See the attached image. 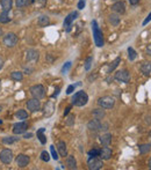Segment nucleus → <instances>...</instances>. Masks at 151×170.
<instances>
[{"instance_id":"nucleus-1","label":"nucleus","mask_w":151,"mask_h":170,"mask_svg":"<svg viewBox=\"0 0 151 170\" xmlns=\"http://www.w3.org/2000/svg\"><path fill=\"white\" fill-rule=\"evenodd\" d=\"M92 29H93V36H94L95 45H97L98 48L104 46V43H105V41H104V35H102V31L100 30L98 23H97L95 20L92 21Z\"/></svg>"},{"instance_id":"nucleus-2","label":"nucleus","mask_w":151,"mask_h":170,"mask_svg":"<svg viewBox=\"0 0 151 170\" xmlns=\"http://www.w3.org/2000/svg\"><path fill=\"white\" fill-rule=\"evenodd\" d=\"M87 102H88V95L84 90L77 91L72 96V104L76 107H84L87 104Z\"/></svg>"},{"instance_id":"nucleus-3","label":"nucleus","mask_w":151,"mask_h":170,"mask_svg":"<svg viewBox=\"0 0 151 170\" xmlns=\"http://www.w3.org/2000/svg\"><path fill=\"white\" fill-rule=\"evenodd\" d=\"M29 91H30V95L34 97V98H37V100H42L45 96V89L42 85L31 86Z\"/></svg>"},{"instance_id":"nucleus-4","label":"nucleus","mask_w":151,"mask_h":170,"mask_svg":"<svg viewBox=\"0 0 151 170\" xmlns=\"http://www.w3.org/2000/svg\"><path fill=\"white\" fill-rule=\"evenodd\" d=\"M98 104L102 109H112L115 105V98L112 96H102L98 100Z\"/></svg>"},{"instance_id":"nucleus-5","label":"nucleus","mask_w":151,"mask_h":170,"mask_svg":"<svg viewBox=\"0 0 151 170\" xmlns=\"http://www.w3.org/2000/svg\"><path fill=\"white\" fill-rule=\"evenodd\" d=\"M87 165H88V169L91 170H99L102 168L104 162H102V159H99L98 156H90L87 161Z\"/></svg>"},{"instance_id":"nucleus-6","label":"nucleus","mask_w":151,"mask_h":170,"mask_svg":"<svg viewBox=\"0 0 151 170\" xmlns=\"http://www.w3.org/2000/svg\"><path fill=\"white\" fill-rule=\"evenodd\" d=\"M13 152L11 149H2L0 152V161L4 163V164H11V162L13 161Z\"/></svg>"},{"instance_id":"nucleus-7","label":"nucleus","mask_w":151,"mask_h":170,"mask_svg":"<svg viewBox=\"0 0 151 170\" xmlns=\"http://www.w3.org/2000/svg\"><path fill=\"white\" fill-rule=\"evenodd\" d=\"M4 44L7 48H14L18 44V36L14 32H8L4 36Z\"/></svg>"},{"instance_id":"nucleus-8","label":"nucleus","mask_w":151,"mask_h":170,"mask_svg":"<svg viewBox=\"0 0 151 170\" xmlns=\"http://www.w3.org/2000/svg\"><path fill=\"white\" fill-rule=\"evenodd\" d=\"M15 162H16V165L19 168H26L30 162V159L28 155L26 154H19L15 159Z\"/></svg>"},{"instance_id":"nucleus-9","label":"nucleus","mask_w":151,"mask_h":170,"mask_svg":"<svg viewBox=\"0 0 151 170\" xmlns=\"http://www.w3.org/2000/svg\"><path fill=\"white\" fill-rule=\"evenodd\" d=\"M115 80L120 82H124V83H128L130 81V74L127 70H122L115 73Z\"/></svg>"},{"instance_id":"nucleus-10","label":"nucleus","mask_w":151,"mask_h":170,"mask_svg":"<svg viewBox=\"0 0 151 170\" xmlns=\"http://www.w3.org/2000/svg\"><path fill=\"white\" fill-rule=\"evenodd\" d=\"M27 109L30 111V112H36L41 109V102H40V100L37 98H31V100H28V102H27Z\"/></svg>"},{"instance_id":"nucleus-11","label":"nucleus","mask_w":151,"mask_h":170,"mask_svg":"<svg viewBox=\"0 0 151 170\" xmlns=\"http://www.w3.org/2000/svg\"><path fill=\"white\" fill-rule=\"evenodd\" d=\"M112 11H113L114 13H116V14H124L126 13V4H124V1H116L115 4L112 5Z\"/></svg>"},{"instance_id":"nucleus-12","label":"nucleus","mask_w":151,"mask_h":170,"mask_svg":"<svg viewBox=\"0 0 151 170\" xmlns=\"http://www.w3.org/2000/svg\"><path fill=\"white\" fill-rule=\"evenodd\" d=\"M28 128V123L27 122H21V123H16L13 126V133L14 134H22L27 131Z\"/></svg>"},{"instance_id":"nucleus-13","label":"nucleus","mask_w":151,"mask_h":170,"mask_svg":"<svg viewBox=\"0 0 151 170\" xmlns=\"http://www.w3.org/2000/svg\"><path fill=\"white\" fill-rule=\"evenodd\" d=\"M77 16H78V13H77V12H71V13L65 17V20H64V23H63V24H64V27L66 28V31H70V29H71L70 27H71L72 22L77 19Z\"/></svg>"},{"instance_id":"nucleus-14","label":"nucleus","mask_w":151,"mask_h":170,"mask_svg":"<svg viewBox=\"0 0 151 170\" xmlns=\"http://www.w3.org/2000/svg\"><path fill=\"white\" fill-rule=\"evenodd\" d=\"M87 128L90 131H93V132H98L101 130V122L97 118L92 119L87 123Z\"/></svg>"},{"instance_id":"nucleus-15","label":"nucleus","mask_w":151,"mask_h":170,"mask_svg":"<svg viewBox=\"0 0 151 170\" xmlns=\"http://www.w3.org/2000/svg\"><path fill=\"white\" fill-rule=\"evenodd\" d=\"M99 156H100V159H102V160H109L111 157H112V149L109 147H102L100 149V153H99Z\"/></svg>"},{"instance_id":"nucleus-16","label":"nucleus","mask_w":151,"mask_h":170,"mask_svg":"<svg viewBox=\"0 0 151 170\" xmlns=\"http://www.w3.org/2000/svg\"><path fill=\"white\" fill-rule=\"evenodd\" d=\"M40 58L38 51L34 50V49H29L27 51V61H37Z\"/></svg>"},{"instance_id":"nucleus-17","label":"nucleus","mask_w":151,"mask_h":170,"mask_svg":"<svg viewBox=\"0 0 151 170\" xmlns=\"http://www.w3.org/2000/svg\"><path fill=\"white\" fill-rule=\"evenodd\" d=\"M57 150H58V153H59V155H60V156H63V157L68 156V149H66V144H65L64 141H58V144H57Z\"/></svg>"},{"instance_id":"nucleus-18","label":"nucleus","mask_w":151,"mask_h":170,"mask_svg":"<svg viewBox=\"0 0 151 170\" xmlns=\"http://www.w3.org/2000/svg\"><path fill=\"white\" fill-rule=\"evenodd\" d=\"M0 5L2 7V11L9 12L13 7V0H0Z\"/></svg>"},{"instance_id":"nucleus-19","label":"nucleus","mask_w":151,"mask_h":170,"mask_svg":"<svg viewBox=\"0 0 151 170\" xmlns=\"http://www.w3.org/2000/svg\"><path fill=\"white\" fill-rule=\"evenodd\" d=\"M66 167L69 169H76L77 168V161H76L73 155H69L66 157Z\"/></svg>"},{"instance_id":"nucleus-20","label":"nucleus","mask_w":151,"mask_h":170,"mask_svg":"<svg viewBox=\"0 0 151 170\" xmlns=\"http://www.w3.org/2000/svg\"><path fill=\"white\" fill-rule=\"evenodd\" d=\"M111 141H112V134L106 133V134H102V135L100 137V142H101L104 146H108V145L111 144Z\"/></svg>"},{"instance_id":"nucleus-21","label":"nucleus","mask_w":151,"mask_h":170,"mask_svg":"<svg viewBox=\"0 0 151 170\" xmlns=\"http://www.w3.org/2000/svg\"><path fill=\"white\" fill-rule=\"evenodd\" d=\"M108 20H109V23H111L112 26H114V27L119 26V23H120V17H119V15L116 14V13L109 15V16H108Z\"/></svg>"},{"instance_id":"nucleus-22","label":"nucleus","mask_w":151,"mask_h":170,"mask_svg":"<svg viewBox=\"0 0 151 170\" xmlns=\"http://www.w3.org/2000/svg\"><path fill=\"white\" fill-rule=\"evenodd\" d=\"M92 113H93V117H94V118H97V119H99V120L104 118V117H105V115H106V113H105V110H104L102 108H99V109H94Z\"/></svg>"},{"instance_id":"nucleus-23","label":"nucleus","mask_w":151,"mask_h":170,"mask_svg":"<svg viewBox=\"0 0 151 170\" xmlns=\"http://www.w3.org/2000/svg\"><path fill=\"white\" fill-rule=\"evenodd\" d=\"M49 23H50V20H49V17H48L47 15H42V16L38 17L37 24L40 27H47Z\"/></svg>"},{"instance_id":"nucleus-24","label":"nucleus","mask_w":151,"mask_h":170,"mask_svg":"<svg viewBox=\"0 0 151 170\" xmlns=\"http://www.w3.org/2000/svg\"><path fill=\"white\" fill-rule=\"evenodd\" d=\"M141 72L144 75H149L151 73V63H143L141 65Z\"/></svg>"},{"instance_id":"nucleus-25","label":"nucleus","mask_w":151,"mask_h":170,"mask_svg":"<svg viewBox=\"0 0 151 170\" xmlns=\"http://www.w3.org/2000/svg\"><path fill=\"white\" fill-rule=\"evenodd\" d=\"M11 21V16L7 11H2V13L0 14V23H8Z\"/></svg>"},{"instance_id":"nucleus-26","label":"nucleus","mask_w":151,"mask_h":170,"mask_svg":"<svg viewBox=\"0 0 151 170\" xmlns=\"http://www.w3.org/2000/svg\"><path fill=\"white\" fill-rule=\"evenodd\" d=\"M15 117L18 119H27L28 118V112L23 109H20L15 112Z\"/></svg>"},{"instance_id":"nucleus-27","label":"nucleus","mask_w":151,"mask_h":170,"mask_svg":"<svg viewBox=\"0 0 151 170\" xmlns=\"http://www.w3.org/2000/svg\"><path fill=\"white\" fill-rule=\"evenodd\" d=\"M44 131H45V128H43V127H42V128H40V130H38L37 131V138H38V140L41 141V144H42V145H44L45 142H47V138H45V135H44Z\"/></svg>"},{"instance_id":"nucleus-28","label":"nucleus","mask_w":151,"mask_h":170,"mask_svg":"<svg viewBox=\"0 0 151 170\" xmlns=\"http://www.w3.org/2000/svg\"><path fill=\"white\" fill-rule=\"evenodd\" d=\"M11 79H12V80H15V81H21L23 79L22 72H19V71L12 72V73H11Z\"/></svg>"},{"instance_id":"nucleus-29","label":"nucleus","mask_w":151,"mask_h":170,"mask_svg":"<svg viewBox=\"0 0 151 170\" xmlns=\"http://www.w3.org/2000/svg\"><path fill=\"white\" fill-rule=\"evenodd\" d=\"M120 63H121V58H120V57H117V58L114 60V61H112V63H111V65H109V67H108V71H107V73H111L112 71H114V70L117 67V65H119Z\"/></svg>"},{"instance_id":"nucleus-30","label":"nucleus","mask_w":151,"mask_h":170,"mask_svg":"<svg viewBox=\"0 0 151 170\" xmlns=\"http://www.w3.org/2000/svg\"><path fill=\"white\" fill-rule=\"evenodd\" d=\"M138 149H140L141 154H146V153H149L151 150V145L150 144H144V145H141L138 147Z\"/></svg>"},{"instance_id":"nucleus-31","label":"nucleus","mask_w":151,"mask_h":170,"mask_svg":"<svg viewBox=\"0 0 151 170\" xmlns=\"http://www.w3.org/2000/svg\"><path fill=\"white\" fill-rule=\"evenodd\" d=\"M18 140H19V138H15V137H5V138H2V144L12 145V144L16 142Z\"/></svg>"},{"instance_id":"nucleus-32","label":"nucleus","mask_w":151,"mask_h":170,"mask_svg":"<svg viewBox=\"0 0 151 170\" xmlns=\"http://www.w3.org/2000/svg\"><path fill=\"white\" fill-rule=\"evenodd\" d=\"M29 0H15V5L18 8H22L24 6H27L29 4Z\"/></svg>"},{"instance_id":"nucleus-33","label":"nucleus","mask_w":151,"mask_h":170,"mask_svg":"<svg viewBox=\"0 0 151 170\" xmlns=\"http://www.w3.org/2000/svg\"><path fill=\"white\" fill-rule=\"evenodd\" d=\"M136 57H137V53H136V51L133 49V48H128V58L129 60H135Z\"/></svg>"},{"instance_id":"nucleus-34","label":"nucleus","mask_w":151,"mask_h":170,"mask_svg":"<svg viewBox=\"0 0 151 170\" xmlns=\"http://www.w3.org/2000/svg\"><path fill=\"white\" fill-rule=\"evenodd\" d=\"M41 160L44 161V162H49L50 161V154L47 152V150H43L41 153Z\"/></svg>"},{"instance_id":"nucleus-35","label":"nucleus","mask_w":151,"mask_h":170,"mask_svg":"<svg viewBox=\"0 0 151 170\" xmlns=\"http://www.w3.org/2000/svg\"><path fill=\"white\" fill-rule=\"evenodd\" d=\"M71 66H72V63H71V61H68V63H65V65L62 67V71H60V72H62L63 74L68 73L69 70L71 68Z\"/></svg>"},{"instance_id":"nucleus-36","label":"nucleus","mask_w":151,"mask_h":170,"mask_svg":"<svg viewBox=\"0 0 151 170\" xmlns=\"http://www.w3.org/2000/svg\"><path fill=\"white\" fill-rule=\"evenodd\" d=\"M92 63H93V57H88L86 61H85V70L86 71H90L91 67H92Z\"/></svg>"},{"instance_id":"nucleus-37","label":"nucleus","mask_w":151,"mask_h":170,"mask_svg":"<svg viewBox=\"0 0 151 170\" xmlns=\"http://www.w3.org/2000/svg\"><path fill=\"white\" fill-rule=\"evenodd\" d=\"M50 152H51V157H53V160H58V153L56 152V149H55V146L53 145H51L50 146Z\"/></svg>"},{"instance_id":"nucleus-38","label":"nucleus","mask_w":151,"mask_h":170,"mask_svg":"<svg viewBox=\"0 0 151 170\" xmlns=\"http://www.w3.org/2000/svg\"><path fill=\"white\" fill-rule=\"evenodd\" d=\"M99 153H100V149H97V148H93V149L88 150L90 156H99Z\"/></svg>"},{"instance_id":"nucleus-39","label":"nucleus","mask_w":151,"mask_h":170,"mask_svg":"<svg viewBox=\"0 0 151 170\" xmlns=\"http://www.w3.org/2000/svg\"><path fill=\"white\" fill-rule=\"evenodd\" d=\"M75 123V115H71L68 117V120H66V124L68 125H72Z\"/></svg>"},{"instance_id":"nucleus-40","label":"nucleus","mask_w":151,"mask_h":170,"mask_svg":"<svg viewBox=\"0 0 151 170\" xmlns=\"http://www.w3.org/2000/svg\"><path fill=\"white\" fill-rule=\"evenodd\" d=\"M75 88H76V85H70L68 87V89H66V94H72Z\"/></svg>"},{"instance_id":"nucleus-41","label":"nucleus","mask_w":151,"mask_h":170,"mask_svg":"<svg viewBox=\"0 0 151 170\" xmlns=\"http://www.w3.org/2000/svg\"><path fill=\"white\" fill-rule=\"evenodd\" d=\"M85 0H79V2H78V8L79 9H83L84 7H85Z\"/></svg>"},{"instance_id":"nucleus-42","label":"nucleus","mask_w":151,"mask_h":170,"mask_svg":"<svg viewBox=\"0 0 151 170\" xmlns=\"http://www.w3.org/2000/svg\"><path fill=\"white\" fill-rule=\"evenodd\" d=\"M151 21V13L149 15H148V16H146V17H145V20H144L143 21V26H145V24H148V23L150 22Z\"/></svg>"},{"instance_id":"nucleus-43","label":"nucleus","mask_w":151,"mask_h":170,"mask_svg":"<svg viewBox=\"0 0 151 170\" xmlns=\"http://www.w3.org/2000/svg\"><path fill=\"white\" fill-rule=\"evenodd\" d=\"M128 1L130 2V5H134V6L137 5V4L140 2V0H128Z\"/></svg>"},{"instance_id":"nucleus-44","label":"nucleus","mask_w":151,"mask_h":170,"mask_svg":"<svg viewBox=\"0 0 151 170\" xmlns=\"http://www.w3.org/2000/svg\"><path fill=\"white\" fill-rule=\"evenodd\" d=\"M70 110H71V108H70V107H68V108L65 109V111H64V116H68L69 112H70Z\"/></svg>"},{"instance_id":"nucleus-45","label":"nucleus","mask_w":151,"mask_h":170,"mask_svg":"<svg viewBox=\"0 0 151 170\" xmlns=\"http://www.w3.org/2000/svg\"><path fill=\"white\" fill-rule=\"evenodd\" d=\"M146 52H148V54H150L151 56V43L148 45V48H146Z\"/></svg>"},{"instance_id":"nucleus-46","label":"nucleus","mask_w":151,"mask_h":170,"mask_svg":"<svg viewBox=\"0 0 151 170\" xmlns=\"http://www.w3.org/2000/svg\"><path fill=\"white\" fill-rule=\"evenodd\" d=\"M33 137V133H27V134H24V139H29V138H31Z\"/></svg>"},{"instance_id":"nucleus-47","label":"nucleus","mask_w":151,"mask_h":170,"mask_svg":"<svg viewBox=\"0 0 151 170\" xmlns=\"http://www.w3.org/2000/svg\"><path fill=\"white\" fill-rule=\"evenodd\" d=\"M4 64H5V61H4V59H2L1 57H0V70H1L2 67H4Z\"/></svg>"},{"instance_id":"nucleus-48","label":"nucleus","mask_w":151,"mask_h":170,"mask_svg":"<svg viewBox=\"0 0 151 170\" xmlns=\"http://www.w3.org/2000/svg\"><path fill=\"white\" fill-rule=\"evenodd\" d=\"M59 94V88H57L56 90H55V93H53V97H56L57 95Z\"/></svg>"},{"instance_id":"nucleus-49","label":"nucleus","mask_w":151,"mask_h":170,"mask_svg":"<svg viewBox=\"0 0 151 170\" xmlns=\"http://www.w3.org/2000/svg\"><path fill=\"white\" fill-rule=\"evenodd\" d=\"M149 168L151 169V157H150V160H149Z\"/></svg>"},{"instance_id":"nucleus-50","label":"nucleus","mask_w":151,"mask_h":170,"mask_svg":"<svg viewBox=\"0 0 151 170\" xmlns=\"http://www.w3.org/2000/svg\"><path fill=\"white\" fill-rule=\"evenodd\" d=\"M149 137H150V138H151V131H150V132H149Z\"/></svg>"},{"instance_id":"nucleus-51","label":"nucleus","mask_w":151,"mask_h":170,"mask_svg":"<svg viewBox=\"0 0 151 170\" xmlns=\"http://www.w3.org/2000/svg\"><path fill=\"white\" fill-rule=\"evenodd\" d=\"M0 124H2V120H0Z\"/></svg>"},{"instance_id":"nucleus-52","label":"nucleus","mask_w":151,"mask_h":170,"mask_svg":"<svg viewBox=\"0 0 151 170\" xmlns=\"http://www.w3.org/2000/svg\"><path fill=\"white\" fill-rule=\"evenodd\" d=\"M34 1H35V0H31V2H34Z\"/></svg>"},{"instance_id":"nucleus-53","label":"nucleus","mask_w":151,"mask_h":170,"mask_svg":"<svg viewBox=\"0 0 151 170\" xmlns=\"http://www.w3.org/2000/svg\"><path fill=\"white\" fill-rule=\"evenodd\" d=\"M113 1H117V0H113Z\"/></svg>"}]
</instances>
